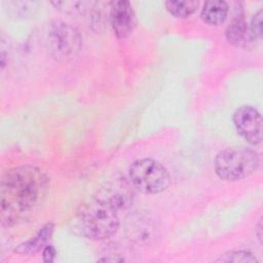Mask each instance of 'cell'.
<instances>
[{
  "label": "cell",
  "mask_w": 263,
  "mask_h": 263,
  "mask_svg": "<svg viewBox=\"0 0 263 263\" xmlns=\"http://www.w3.org/2000/svg\"><path fill=\"white\" fill-rule=\"evenodd\" d=\"M47 176L38 167L23 165L7 171L0 184V214L3 226H11L32 213L45 197Z\"/></svg>",
  "instance_id": "1"
},
{
  "label": "cell",
  "mask_w": 263,
  "mask_h": 263,
  "mask_svg": "<svg viewBox=\"0 0 263 263\" xmlns=\"http://www.w3.org/2000/svg\"><path fill=\"white\" fill-rule=\"evenodd\" d=\"M77 223L80 232L87 238L95 240L110 238L120 225L118 209L98 194L79 206Z\"/></svg>",
  "instance_id": "2"
},
{
  "label": "cell",
  "mask_w": 263,
  "mask_h": 263,
  "mask_svg": "<svg viewBox=\"0 0 263 263\" xmlns=\"http://www.w3.org/2000/svg\"><path fill=\"white\" fill-rule=\"evenodd\" d=\"M257 152L247 147H229L221 150L214 161L217 176L225 181H238L252 175L259 166Z\"/></svg>",
  "instance_id": "3"
},
{
  "label": "cell",
  "mask_w": 263,
  "mask_h": 263,
  "mask_svg": "<svg viewBox=\"0 0 263 263\" xmlns=\"http://www.w3.org/2000/svg\"><path fill=\"white\" fill-rule=\"evenodd\" d=\"M129 180L135 188L146 194H157L171 184L167 170L151 158L138 159L129 166Z\"/></svg>",
  "instance_id": "4"
},
{
  "label": "cell",
  "mask_w": 263,
  "mask_h": 263,
  "mask_svg": "<svg viewBox=\"0 0 263 263\" xmlns=\"http://www.w3.org/2000/svg\"><path fill=\"white\" fill-rule=\"evenodd\" d=\"M47 45L50 54L58 61H69L80 50L81 36L72 25L54 21L47 32Z\"/></svg>",
  "instance_id": "5"
},
{
  "label": "cell",
  "mask_w": 263,
  "mask_h": 263,
  "mask_svg": "<svg viewBox=\"0 0 263 263\" xmlns=\"http://www.w3.org/2000/svg\"><path fill=\"white\" fill-rule=\"evenodd\" d=\"M232 120L238 134L248 143L258 145L262 142V117L256 108L252 106L237 108Z\"/></svg>",
  "instance_id": "6"
},
{
  "label": "cell",
  "mask_w": 263,
  "mask_h": 263,
  "mask_svg": "<svg viewBox=\"0 0 263 263\" xmlns=\"http://www.w3.org/2000/svg\"><path fill=\"white\" fill-rule=\"evenodd\" d=\"M110 21L115 35L119 39H125L136 29L137 16L128 1L120 0L111 3Z\"/></svg>",
  "instance_id": "7"
},
{
  "label": "cell",
  "mask_w": 263,
  "mask_h": 263,
  "mask_svg": "<svg viewBox=\"0 0 263 263\" xmlns=\"http://www.w3.org/2000/svg\"><path fill=\"white\" fill-rule=\"evenodd\" d=\"M98 194L109 200L118 209V211L129 206L134 195L132 188L128 186L125 180H115L109 182L103 189L99 191Z\"/></svg>",
  "instance_id": "8"
},
{
  "label": "cell",
  "mask_w": 263,
  "mask_h": 263,
  "mask_svg": "<svg viewBox=\"0 0 263 263\" xmlns=\"http://www.w3.org/2000/svg\"><path fill=\"white\" fill-rule=\"evenodd\" d=\"M225 37L229 43L240 47H246L255 41L242 14H237L233 17L225 30Z\"/></svg>",
  "instance_id": "9"
},
{
  "label": "cell",
  "mask_w": 263,
  "mask_h": 263,
  "mask_svg": "<svg viewBox=\"0 0 263 263\" xmlns=\"http://www.w3.org/2000/svg\"><path fill=\"white\" fill-rule=\"evenodd\" d=\"M54 230V226L52 223H46L42 228L39 229V231L36 233L34 237L31 239L18 245L14 252L21 255H33L37 252H39L46 242L50 239L52 233Z\"/></svg>",
  "instance_id": "10"
},
{
  "label": "cell",
  "mask_w": 263,
  "mask_h": 263,
  "mask_svg": "<svg viewBox=\"0 0 263 263\" xmlns=\"http://www.w3.org/2000/svg\"><path fill=\"white\" fill-rule=\"evenodd\" d=\"M228 4L225 1H206L201 9L200 17L210 26H219L227 17Z\"/></svg>",
  "instance_id": "11"
},
{
  "label": "cell",
  "mask_w": 263,
  "mask_h": 263,
  "mask_svg": "<svg viewBox=\"0 0 263 263\" xmlns=\"http://www.w3.org/2000/svg\"><path fill=\"white\" fill-rule=\"evenodd\" d=\"M166 10L175 17L184 18L194 13L198 7V1H175L170 0L164 3Z\"/></svg>",
  "instance_id": "12"
},
{
  "label": "cell",
  "mask_w": 263,
  "mask_h": 263,
  "mask_svg": "<svg viewBox=\"0 0 263 263\" xmlns=\"http://www.w3.org/2000/svg\"><path fill=\"white\" fill-rule=\"evenodd\" d=\"M51 4L60 11L67 14H81L87 11L95 2L90 1H53Z\"/></svg>",
  "instance_id": "13"
},
{
  "label": "cell",
  "mask_w": 263,
  "mask_h": 263,
  "mask_svg": "<svg viewBox=\"0 0 263 263\" xmlns=\"http://www.w3.org/2000/svg\"><path fill=\"white\" fill-rule=\"evenodd\" d=\"M217 262H241V263H253L258 262L257 258L248 251H230L220 256L216 260Z\"/></svg>",
  "instance_id": "14"
},
{
  "label": "cell",
  "mask_w": 263,
  "mask_h": 263,
  "mask_svg": "<svg viewBox=\"0 0 263 263\" xmlns=\"http://www.w3.org/2000/svg\"><path fill=\"white\" fill-rule=\"evenodd\" d=\"M249 28L255 40L261 39L262 37V10L261 9L252 17Z\"/></svg>",
  "instance_id": "15"
},
{
  "label": "cell",
  "mask_w": 263,
  "mask_h": 263,
  "mask_svg": "<svg viewBox=\"0 0 263 263\" xmlns=\"http://www.w3.org/2000/svg\"><path fill=\"white\" fill-rule=\"evenodd\" d=\"M57 255V251L52 246H46L43 249V253H42V259L43 262H52L54 257Z\"/></svg>",
  "instance_id": "16"
},
{
  "label": "cell",
  "mask_w": 263,
  "mask_h": 263,
  "mask_svg": "<svg viewBox=\"0 0 263 263\" xmlns=\"http://www.w3.org/2000/svg\"><path fill=\"white\" fill-rule=\"evenodd\" d=\"M256 234H257V237H258V239H259V241H260V243H262V219L260 218V220L258 221V224H257V226H256Z\"/></svg>",
  "instance_id": "17"
}]
</instances>
